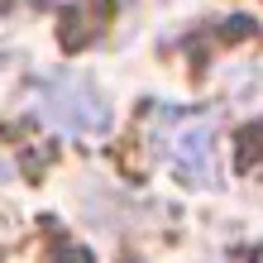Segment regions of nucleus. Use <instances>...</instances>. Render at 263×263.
I'll return each mask as SVG.
<instances>
[{
    "instance_id": "obj_1",
    "label": "nucleus",
    "mask_w": 263,
    "mask_h": 263,
    "mask_svg": "<svg viewBox=\"0 0 263 263\" xmlns=\"http://www.w3.org/2000/svg\"><path fill=\"white\" fill-rule=\"evenodd\" d=\"M39 115L48 120L53 129H63V134H101L110 125V105L91 86V77H82V72L53 77V82L39 91Z\"/></svg>"
},
{
    "instance_id": "obj_2",
    "label": "nucleus",
    "mask_w": 263,
    "mask_h": 263,
    "mask_svg": "<svg viewBox=\"0 0 263 263\" xmlns=\"http://www.w3.org/2000/svg\"><path fill=\"white\" fill-rule=\"evenodd\" d=\"M173 167L182 182H192V187H211L215 182V139H211V125L206 120H196V125H182L173 134Z\"/></svg>"
}]
</instances>
